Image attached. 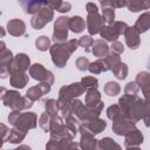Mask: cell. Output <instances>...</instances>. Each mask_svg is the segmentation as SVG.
Here are the masks:
<instances>
[{
	"instance_id": "6da1fadb",
	"label": "cell",
	"mask_w": 150,
	"mask_h": 150,
	"mask_svg": "<svg viewBox=\"0 0 150 150\" xmlns=\"http://www.w3.org/2000/svg\"><path fill=\"white\" fill-rule=\"evenodd\" d=\"M118 105L123 111V115L130 118L132 122L143 120L148 101L138 97L137 95H123L118 98Z\"/></svg>"
},
{
	"instance_id": "7a4b0ae2",
	"label": "cell",
	"mask_w": 150,
	"mask_h": 150,
	"mask_svg": "<svg viewBox=\"0 0 150 150\" xmlns=\"http://www.w3.org/2000/svg\"><path fill=\"white\" fill-rule=\"evenodd\" d=\"M79 46H80L79 40H76V39H71V40L67 41L66 43H61V45L54 43L49 49L53 63L57 68L66 67L70 55L77 49Z\"/></svg>"
},
{
	"instance_id": "3957f363",
	"label": "cell",
	"mask_w": 150,
	"mask_h": 150,
	"mask_svg": "<svg viewBox=\"0 0 150 150\" xmlns=\"http://www.w3.org/2000/svg\"><path fill=\"white\" fill-rule=\"evenodd\" d=\"M103 107H104L103 102L96 108H89V107L84 105L80 100H76V98L68 102V108H69L70 112L74 116H76L82 123H86V122H89L91 120L98 118Z\"/></svg>"
},
{
	"instance_id": "277c9868",
	"label": "cell",
	"mask_w": 150,
	"mask_h": 150,
	"mask_svg": "<svg viewBox=\"0 0 150 150\" xmlns=\"http://www.w3.org/2000/svg\"><path fill=\"white\" fill-rule=\"evenodd\" d=\"M1 101L5 107L11 108L12 110H27L33 105V101L27 98L26 96H21L16 90H6L1 88Z\"/></svg>"
},
{
	"instance_id": "5b68a950",
	"label": "cell",
	"mask_w": 150,
	"mask_h": 150,
	"mask_svg": "<svg viewBox=\"0 0 150 150\" xmlns=\"http://www.w3.org/2000/svg\"><path fill=\"white\" fill-rule=\"evenodd\" d=\"M8 122L14 128H18L25 132H28V130L36 128L38 116L35 112H32V111L21 112L19 110H12V112L8 115Z\"/></svg>"
},
{
	"instance_id": "8992f818",
	"label": "cell",
	"mask_w": 150,
	"mask_h": 150,
	"mask_svg": "<svg viewBox=\"0 0 150 150\" xmlns=\"http://www.w3.org/2000/svg\"><path fill=\"white\" fill-rule=\"evenodd\" d=\"M50 138L61 141L64 138L73 139L77 132H75L73 129H70L63 121L61 116H54L52 117V123H50Z\"/></svg>"
},
{
	"instance_id": "52a82bcc",
	"label": "cell",
	"mask_w": 150,
	"mask_h": 150,
	"mask_svg": "<svg viewBox=\"0 0 150 150\" xmlns=\"http://www.w3.org/2000/svg\"><path fill=\"white\" fill-rule=\"evenodd\" d=\"M86 91H87V88L81 82H74L71 84L63 86L60 88L57 101L61 103H68V102L75 100V97L81 96Z\"/></svg>"
},
{
	"instance_id": "ba28073f",
	"label": "cell",
	"mask_w": 150,
	"mask_h": 150,
	"mask_svg": "<svg viewBox=\"0 0 150 150\" xmlns=\"http://www.w3.org/2000/svg\"><path fill=\"white\" fill-rule=\"evenodd\" d=\"M68 29H69V18L63 15L59 16L54 23L53 41L57 45L66 43L68 38Z\"/></svg>"
},
{
	"instance_id": "9c48e42d",
	"label": "cell",
	"mask_w": 150,
	"mask_h": 150,
	"mask_svg": "<svg viewBox=\"0 0 150 150\" xmlns=\"http://www.w3.org/2000/svg\"><path fill=\"white\" fill-rule=\"evenodd\" d=\"M79 131L81 134V139L79 143L82 150H101L100 141L95 138L94 134L83 123L79 127Z\"/></svg>"
},
{
	"instance_id": "30bf717a",
	"label": "cell",
	"mask_w": 150,
	"mask_h": 150,
	"mask_svg": "<svg viewBox=\"0 0 150 150\" xmlns=\"http://www.w3.org/2000/svg\"><path fill=\"white\" fill-rule=\"evenodd\" d=\"M54 19V11L47 6L42 7L36 14H34L30 19V25L34 29H42L47 23H49Z\"/></svg>"
},
{
	"instance_id": "8fae6325",
	"label": "cell",
	"mask_w": 150,
	"mask_h": 150,
	"mask_svg": "<svg viewBox=\"0 0 150 150\" xmlns=\"http://www.w3.org/2000/svg\"><path fill=\"white\" fill-rule=\"evenodd\" d=\"M29 75L40 82H45V83H49L50 86L54 83V75L50 70L46 69L41 63H34L30 66L29 68Z\"/></svg>"
},
{
	"instance_id": "7c38bea8",
	"label": "cell",
	"mask_w": 150,
	"mask_h": 150,
	"mask_svg": "<svg viewBox=\"0 0 150 150\" xmlns=\"http://www.w3.org/2000/svg\"><path fill=\"white\" fill-rule=\"evenodd\" d=\"M28 68H30V60H29L28 55H26L23 53H19L9 62V64H8V73H9V75L15 73V71H23V73H26Z\"/></svg>"
},
{
	"instance_id": "4fadbf2b",
	"label": "cell",
	"mask_w": 150,
	"mask_h": 150,
	"mask_svg": "<svg viewBox=\"0 0 150 150\" xmlns=\"http://www.w3.org/2000/svg\"><path fill=\"white\" fill-rule=\"evenodd\" d=\"M135 122H132L130 118H128L127 116L122 115L121 117H118L116 121L112 122L111 125V130L118 135V136H125L128 132H130L132 129H135Z\"/></svg>"
},
{
	"instance_id": "5bb4252c",
	"label": "cell",
	"mask_w": 150,
	"mask_h": 150,
	"mask_svg": "<svg viewBox=\"0 0 150 150\" xmlns=\"http://www.w3.org/2000/svg\"><path fill=\"white\" fill-rule=\"evenodd\" d=\"M0 46H1V49H0V75H1L2 79H5V77H7L9 75L8 64L13 60L14 56H13L12 52L8 48H6L4 41H1Z\"/></svg>"
},
{
	"instance_id": "9a60e30c",
	"label": "cell",
	"mask_w": 150,
	"mask_h": 150,
	"mask_svg": "<svg viewBox=\"0 0 150 150\" xmlns=\"http://www.w3.org/2000/svg\"><path fill=\"white\" fill-rule=\"evenodd\" d=\"M86 25H87V29H88V32H89L90 35H95V34L100 33L101 28L104 26V25H103L102 15H100L98 12L88 13Z\"/></svg>"
},
{
	"instance_id": "2e32d148",
	"label": "cell",
	"mask_w": 150,
	"mask_h": 150,
	"mask_svg": "<svg viewBox=\"0 0 150 150\" xmlns=\"http://www.w3.org/2000/svg\"><path fill=\"white\" fill-rule=\"evenodd\" d=\"M50 84L49 83H45V82H41V83H39V84H36V86H33V87H30L27 91H26V97L27 98H29L30 101H38V100H40L43 95H46V94H48L49 91H50Z\"/></svg>"
},
{
	"instance_id": "e0dca14e",
	"label": "cell",
	"mask_w": 150,
	"mask_h": 150,
	"mask_svg": "<svg viewBox=\"0 0 150 150\" xmlns=\"http://www.w3.org/2000/svg\"><path fill=\"white\" fill-rule=\"evenodd\" d=\"M136 83L144 95V100L150 102V73L149 71H139L136 75Z\"/></svg>"
},
{
	"instance_id": "ac0fdd59",
	"label": "cell",
	"mask_w": 150,
	"mask_h": 150,
	"mask_svg": "<svg viewBox=\"0 0 150 150\" xmlns=\"http://www.w3.org/2000/svg\"><path fill=\"white\" fill-rule=\"evenodd\" d=\"M125 43L130 49H137L141 45V38H139V32L137 30V28L135 26L132 27H128L125 34Z\"/></svg>"
},
{
	"instance_id": "d6986e66",
	"label": "cell",
	"mask_w": 150,
	"mask_h": 150,
	"mask_svg": "<svg viewBox=\"0 0 150 150\" xmlns=\"http://www.w3.org/2000/svg\"><path fill=\"white\" fill-rule=\"evenodd\" d=\"M7 32L13 36H21L26 33V25L20 19H12L7 22Z\"/></svg>"
},
{
	"instance_id": "ffe728a7",
	"label": "cell",
	"mask_w": 150,
	"mask_h": 150,
	"mask_svg": "<svg viewBox=\"0 0 150 150\" xmlns=\"http://www.w3.org/2000/svg\"><path fill=\"white\" fill-rule=\"evenodd\" d=\"M144 137L143 134L141 132V130H138L137 128L132 129L130 132H128L125 135V139H124V144L127 148L129 146H138L143 143Z\"/></svg>"
},
{
	"instance_id": "44dd1931",
	"label": "cell",
	"mask_w": 150,
	"mask_h": 150,
	"mask_svg": "<svg viewBox=\"0 0 150 150\" xmlns=\"http://www.w3.org/2000/svg\"><path fill=\"white\" fill-rule=\"evenodd\" d=\"M19 5L23 9L26 14H36L42 7L47 6V1H32V0H26V1H19Z\"/></svg>"
},
{
	"instance_id": "7402d4cb",
	"label": "cell",
	"mask_w": 150,
	"mask_h": 150,
	"mask_svg": "<svg viewBox=\"0 0 150 150\" xmlns=\"http://www.w3.org/2000/svg\"><path fill=\"white\" fill-rule=\"evenodd\" d=\"M100 35L104 40L114 42V41H117V38L121 35V33L117 29V27L112 23V25H104L100 30Z\"/></svg>"
},
{
	"instance_id": "603a6c76",
	"label": "cell",
	"mask_w": 150,
	"mask_h": 150,
	"mask_svg": "<svg viewBox=\"0 0 150 150\" xmlns=\"http://www.w3.org/2000/svg\"><path fill=\"white\" fill-rule=\"evenodd\" d=\"M28 75L23 71H15L13 74L9 75V83L12 87L16 88V89H22L26 87V84L28 83Z\"/></svg>"
},
{
	"instance_id": "cb8c5ba5",
	"label": "cell",
	"mask_w": 150,
	"mask_h": 150,
	"mask_svg": "<svg viewBox=\"0 0 150 150\" xmlns=\"http://www.w3.org/2000/svg\"><path fill=\"white\" fill-rule=\"evenodd\" d=\"M91 53L94 56H97L100 59L105 57L109 54V46L103 39H96L94 40V43L91 46Z\"/></svg>"
},
{
	"instance_id": "d4e9b609",
	"label": "cell",
	"mask_w": 150,
	"mask_h": 150,
	"mask_svg": "<svg viewBox=\"0 0 150 150\" xmlns=\"http://www.w3.org/2000/svg\"><path fill=\"white\" fill-rule=\"evenodd\" d=\"M102 103L101 94L97 88H90L86 91V105L89 108H96Z\"/></svg>"
},
{
	"instance_id": "484cf974",
	"label": "cell",
	"mask_w": 150,
	"mask_h": 150,
	"mask_svg": "<svg viewBox=\"0 0 150 150\" xmlns=\"http://www.w3.org/2000/svg\"><path fill=\"white\" fill-rule=\"evenodd\" d=\"M135 27L137 28L139 34L145 33L148 29H150V11L144 12L143 14H141L137 18V20L135 22Z\"/></svg>"
},
{
	"instance_id": "4316f807",
	"label": "cell",
	"mask_w": 150,
	"mask_h": 150,
	"mask_svg": "<svg viewBox=\"0 0 150 150\" xmlns=\"http://www.w3.org/2000/svg\"><path fill=\"white\" fill-rule=\"evenodd\" d=\"M94 135H96V134H100V132H102L104 129H105V127H107V122L104 121V120H102V118H95V120H91V121H89V122H86V123H83Z\"/></svg>"
},
{
	"instance_id": "83f0119b",
	"label": "cell",
	"mask_w": 150,
	"mask_h": 150,
	"mask_svg": "<svg viewBox=\"0 0 150 150\" xmlns=\"http://www.w3.org/2000/svg\"><path fill=\"white\" fill-rule=\"evenodd\" d=\"M127 8L132 12H139L143 9H149L150 8V0H130L127 1Z\"/></svg>"
},
{
	"instance_id": "f1b7e54d",
	"label": "cell",
	"mask_w": 150,
	"mask_h": 150,
	"mask_svg": "<svg viewBox=\"0 0 150 150\" xmlns=\"http://www.w3.org/2000/svg\"><path fill=\"white\" fill-rule=\"evenodd\" d=\"M86 22L84 19L80 15H74L71 18H69V29L74 33H81L86 28Z\"/></svg>"
},
{
	"instance_id": "f546056e",
	"label": "cell",
	"mask_w": 150,
	"mask_h": 150,
	"mask_svg": "<svg viewBox=\"0 0 150 150\" xmlns=\"http://www.w3.org/2000/svg\"><path fill=\"white\" fill-rule=\"evenodd\" d=\"M27 132L18 129V128H13L9 130V134L7 136V139L6 142H9V143H13V144H19L20 142H22L26 137Z\"/></svg>"
},
{
	"instance_id": "4dcf8cb0",
	"label": "cell",
	"mask_w": 150,
	"mask_h": 150,
	"mask_svg": "<svg viewBox=\"0 0 150 150\" xmlns=\"http://www.w3.org/2000/svg\"><path fill=\"white\" fill-rule=\"evenodd\" d=\"M104 62H105L108 69L112 71V70L121 63V56H120L118 54H116V53L110 52V53L104 57Z\"/></svg>"
},
{
	"instance_id": "1f68e13d",
	"label": "cell",
	"mask_w": 150,
	"mask_h": 150,
	"mask_svg": "<svg viewBox=\"0 0 150 150\" xmlns=\"http://www.w3.org/2000/svg\"><path fill=\"white\" fill-rule=\"evenodd\" d=\"M91 74H101V73H104L108 69L105 62H104V59H98L96 60L95 62H91L90 66H89V69H88Z\"/></svg>"
},
{
	"instance_id": "d6a6232c",
	"label": "cell",
	"mask_w": 150,
	"mask_h": 150,
	"mask_svg": "<svg viewBox=\"0 0 150 150\" xmlns=\"http://www.w3.org/2000/svg\"><path fill=\"white\" fill-rule=\"evenodd\" d=\"M45 108H46V112H48L52 117L57 116L60 112L59 102H57V100H54V98H49V100L45 101Z\"/></svg>"
},
{
	"instance_id": "836d02e7",
	"label": "cell",
	"mask_w": 150,
	"mask_h": 150,
	"mask_svg": "<svg viewBox=\"0 0 150 150\" xmlns=\"http://www.w3.org/2000/svg\"><path fill=\"white\" fill-rule=\"evenodd\" d=\"M101 150H122V146L110 137H104L100 141Z\"/></svg>"
},
{
	"instance_id": "e575fe53",
	"label": "cell",
	"mask_w": 150,
	"mask_h": 150,
	"mask_svg": "<svg viewBox=\"0 0 150 150\" xmlns=\"http://www.w3.org/2000/svg\"><path fill=\"white\" fill-rule=\"evenodd\" d=\"M120 91H121V87L115 81H109L104 84V93L108 96H116L117 94H120Z\"/></svg>"
},
{
	"instance_id": "d590c367",
	"label": "cell",
	"mask_w": 150,
	"mask_h": 150,
	"mask_svg": "<svg viewBox=\"0 0 150 150\" xmlns=\"http://www.w3.org/2000/svg\"><path fill=\"white\" fill-rule=\"evenodd\" d=\"M122 115H123V111H122V109L120 108L118 104H112V105H110V107L107 109V116H108V118L111 120L112 122L116 121V120H117L118 117H121Z\"/></svg>"
},
{
	"instance_id": "8d00e7d4",
	"label": "cell",
	"mask_w": 150,
	"mask_h": 150,
	"mask_svg": "<svg viewBox=\"0 0 150 150\" xmlns=\"http://www.w3.org/2000/svg\"><path fill=\"white\" fill-rule=\"evenodd\" d=\"M35 46H36V48L39 49V50H41V52H46L47 49H50V40H49V38L48 36H46V35H41V36H39L36 40H35Z\"/></svg>"
},
{
	"instance_id": "74e56055",
	"label": "cell",
	"mask_w": 150,
	"mask_h": 150,
	"mask_svg": "<svg viewBox=\"0 0 150 150\" xmlns=\"http://www.w3.org/2000/svg\"><path fill=\"white\" fill-rule=\"evenodd\" d=\"M50 123H52V116L46 111L42 112L39 118V125L41 127V129L46 132L50 131Z\"/></svg>"
},
{
	"instance_id": "f35d334b",
	"label": "cell",
	"mask_w": 150,
	"mask_h": 150,
	"mask_svg": "<svg viewBox=\"0 0 150 150\" xmlns=\"http://www.w3.org/2000/svg\"><path fill=\"white\" fill-rule=\"evenodd\" d=\"M102 19H103V22H105V25H112L115 22L114 8H110V7L102 8Z\"/></svg>"
},
{
	"instance_id": "ab89813d",
	"label": "cell",
	"mask_w": 150,
	"mask_h": 150,
	"mask_svg": "<svg viewBox=\"0 0 150 150\" xmlns=\"http://www.w3.org/2000/svg\"><path fill=\"white\" fill-rule=\"evenodd\" d=\"M114 75L116 79L118 80H124L127 76H128V73H129V69H128V66L123 62H121L114 70H112Z\"/></svg>"
},
{
	"instance_id": "60d3db41",
	"label": "cell",
	"mask_w": 150,
	"mask_h": 150,
	"mask_svg": "<svg viewBox=\"0 0 150 150\" xmlns=\"http://www.w3.org/2000/svg\"><path fill=\"white\" fill-rule=\"evenodd\" d=\"M100 4L102 6V8L110 7V8H114V9L127 6V1H124V0H107V1H101Z\"/></svg>"
},
{
	"instance_id": "b9f144b4",
	"label": "cell",
	"mask_w": 150,
	"mask_h": 150,
	"mask_svg": "<svg viewBox=\"0 0 150 150\" xmlns=\"http://www.w3.org/2000/svg\"><path fill=\"white\" fill-rule=\"evenodd\" d=\"M93 43H94V40H93V38H91L90 35H83V36H81L80 40H79V45H80L81 47H83L84 52H87V53L91 50L90 47L93 46Z\"/></svg>"
},
{
	"instance_id": "7bdbcfd3",
	"label": "cell",
	"mask_w": 150,
	"mask_h": 150,
	"mask_svg": "<svg viewBox=\"0 0 150 150\" xmlns=\"http://www.w3.org/2000/svg\"><path fill=\"white\" fill-rule=\"evenodd\" d=\"M81 83L86 88H89V89L90 88H97V86H98V81L94 76H84V77H82Z\"/></svg>"
},
{
	"instance_id": "ee69618b",
	"label": "cell",
	"mask_w": 150,
	"mask_h": 150,
	"mask_svg": "<svg viewBox=\"0 0 150 150\" xmlns=\"http://www.w3.org/2000/svg\"><path fill=\"white\" fill-rule=\"evenodd\" d=\"M138 91H139V87L136 83V81L127 83V86L124 88V94L125 95H137Z\"/></svg>"
},
{
	"instance_id": "f6af8a7d",
	"label": "cell",
	"mask_w": 150,
	"mask_h": 150,
	"mask_svg": "<svg viewBox=\"0 0 150 150\" xmlns=\"http://www.w3.org/2000/svg\"><path fill=\"white\" fill-rule=\"evenodd\" d=\"M75 64H76V68H77L79 70H81V71H84V70H88V69H89L90 62H89V60H88L87 57H84V56H81V57H79V59L76 60Z\"/></svg>"
},
{
	"instance_id": "bcb514c9",
	"label": "cell",
	"mask_w": 150,
	"mask_h": 150,
	"mask_svg": "<svg viewBox=\"0 0 150 150\" xmlns=\"http://www.w3.org/2000/svg\"><path fill=\"white\" fill-rule=\"evenodd\" d=\"M59 142H60L61 150H71L74 144H75V142L73 139H69V138H64V139H61Z\"/></svg>"
},
{
	"instance_id": "7dc6e473",
	"label": "cell",
	"mask_w": 150,
	"mask_h": 150,
	"mask_svg": "<svg viewBox=\"0 0 150 150\" xmlns=\"http://www.w3.org/2000/svg\"><path fill=\"white\" fill-rule=\"evenodd\" d=\"M110 49H111L112 53H116V54H118V55L124 52V47H123V45H122L120 41H114V42H111Z\"/></svg>"
},
{
	"instance_id": "c3c4849f",
	"label": "cell",
	"mask_w": 150,
	"mask_h": 150,
	"mask_svg": "<svg viewBox=\"0 0 150 150\" xmlns=\"http://www.w3.org/2000/svg\"><path fill=\"white\" fill-rule=\"evenodd\" d=\"M46 150H61L60 142L56 141V139L50 138V139L47 142V144H46Z\"/></svg>"
},
{
	"instance_id": "681fc988",
	"label": "cell",
	"mask_w": 150,
	"mask_h": 150,
	"mask_svg": "<svg viewBox=\"0 0 150 150\" xmlns=\"http://www.w3.org/2000/svg\"><path fill=\"white\" fill-rule=\"evenodd\" d=\"M143 121H144V124L145 127H150V102H148V105H146V110H145V114H144V117H143Z\"/></svg>"
},
{
	"instance_id": "f907efd6",
	"label": "cell",
	"mask_w": 150,
	"mask_h": 150,
	"mask_svg": "<svg viewBox=\"0 0 150 150\" xmlns=\"http://www.w3.org/2000/svg\"><path fill=\"white\" fill-rule=\"evenodd\" d=\"M70 9H71L70 2H68V1H62V4H61V6H60V8H59L57 12H60V13H67V12H69Z\"/></svg>"
},
{
	"instance_id": "816d5d0a",
	"label": "cell",
	"mask_w": 150,
	"mask_h": 150,
	"mask_svg": "<svg viewBox=\"0 0 150 150\" xmlns=\"http://www.w3.org/2000/svg\"><path fill=\"white\" fill-rule=\"evenodd\" d=\"M86 9H87V13H95V12H98L97 6H96V4H94V2H88V4L86 5Z\"/></svg>"
},
{
	"instance_id": "f5cc1de1",
	"label": "cell",
	"mask_w": 150,
	"mask_h": 150,
	"mask_svg": "<svg viewBox=\"0 0 150 150\" xmlns=\"http://www.w3.org/2000/svg\"><path fill=\"white\" fill-rule=\"evenodd\" d=\"M0 127H1V131H2V139H4V142H6L7 136H8L7 134H9V130H8V128L5 124H1Z\"/></svg>"
},
{
	"instance_id": "db71d44e",
	"label": "cell",
	"mask_w": 150,
	"mask_h": 150,
	"mask_svg": "<svg viewBox=\"0 0 150 150\" xmlns=\"http://www.w3.org/2000/svg\"><path fill=\"white\" fill-rule=\"evenodd\" d=\"M11 150H32L29 145H26V144H21L19 145L16 149H11Z\"/></svg>"
},
{
	"instance_id": "11a10c76",
	"label": "cell",
	"mask_w": 150,
	"mask_h": 150,
	"mask_svg": "<svg viewBox=\"0 0 150 150\" xmlns=\"http://www.w3.org/2000/svg\"><path fill=\"white\" fill-rule=\"evenodd\" d=\"M71 150H82V148L80 146V143H76L75 142V144H74V146H73Z\"/></svg>"
},
{
	"instance_id": "9f6ffc18",
	"label": "cell",
	"mask_w": 150,
	"mask_h": 150,
	"mask_svg": "<svg viewBox=\"0 0 150 150\" xmlns=\"http://www.w3.org/2000/svg\"><path fill=\"white\" fill-rule=\"evenodd\" d=\"M127 150H141V148H138V146H129V148H127Z\"/></svg>"
},
{
	"instance_id": "6f0895ef",
	"label": "cell",
	"mask_w": 150,
	"mask_h": 150,
	"mask_svg": "<svg viewBox=\"0 0 150 150\" xmlns=\"http://www.w3.org/2000/svg\"><path fill=\"white\" fill-rule=\"evenodd\" d=\"M0 29H1V38H4V35H5V30H4V27H1Z\"/></svg>"
},
{
	"instance_id": "680465c9",
	"label": "cell",
	"mask_w": 150,
	"mask_h": 150,
	"mask_svg": "<svg viewBox=\"0 0 150 150\" xmlns=\"http://www.w3.org/2000/svg\"><path fill=\"white\" fill-rule=\"evenodd\" d=\"M149 69H150V57H149V60H148V66H146Z\"/></svg>"
}]
</instances>
